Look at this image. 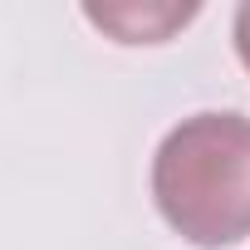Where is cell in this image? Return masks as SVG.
Instances as JSON below:
<instances>
[{
    "label": "cell",
    "mask_w": 250,
    "mask_h": 250,
    "mask_svg": "<svg viewBox=\"0 0 250 250\" xmlns=\"http://www.w3.org/2000/svg\"><path fill=\"white\" fill-rule=\"evenodd\" d=\"M152 201L162 221L201 245L221 250L250 235V118L191 113L157 143Z\"/></svg>",
    "instance_id": "obj_1"
},
{
    "label": "cell",
    "mask_w": 250,
    "mask_h": 250,
    "mask_svg": "<svg viewBox=\"0 0 250 250\" xmlns=\"http://www.w3.org/2000/svg\"><path fill=\"white\" fill-rule=\"evenodd\" d=\"M230 35H235V54H240V64L250 69V0L235 10V25H230Z\"/></svg>",
    "instance_id": "obj_3"
},
{
    "label": "cell",
    "mask_w": 250,
    "mask_h": 250,
    "mask_svg": "<svg viewBox=\"0 0 250 250\" xmlns=\"http://www.w3.org/2000/svg\"><path fill=\"white\" fill-rule=\"evenodd\" d=\"M83 20L118 44H162L196 20V5H83Z\"/></svg>",
    "instance_id": "obj_2"
}]
</instances>
